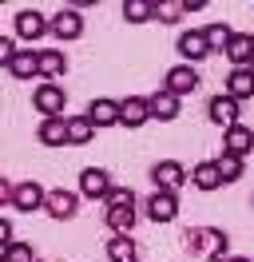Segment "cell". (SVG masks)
Here are the masks:
<instances>
[{"label": "cell", "instance_id": "cell-1", "mask_svg": "<svg viewBox=\"0 0 254 262\" xmlns=\"http://www.w3.org/2000/svg\"><path fill=\"white\" fill-rule=\"evenodd\" d=\"M226 246H230V238H226V230H219V227H195V230H187V250L195 254V258L226 262Z\"/></svg>", "mask_w": 254, "mask_h": 262}, {"label": "cell", "instance_id": "cell-2", "mask_svg": "<svg viewBox=\"0 0 254 262\" xmlns=\"http://www.w3.org/2000/svg\"><path fill=\"white\" fill-rule=\"evenodd\" d=\"M32 103H36V112L52 119V115H64L68 107V92H64V83H40L36 92H32Z\"/></svg>", "mask_w": 254, "mask_h": 262}, {"label": "cell", "instance_id": "cell-3", "mask_svg": "<svg viewBox=\"0 0 254 262\" xmlns=\"http://www.w3.org/2000/svg\"><path fill=\"white\" fill-rule=\"evenodd\" d=\"M151 183H155V191L175 195V191L187 183V167L179 163V159H159V163L151 167Z\"/></svg>", "mask_w": 254, "mask_h": 262}, {"label": "cell", "instance_id": "cell-4", "mask_svg": "<svg viewBox=\"0 0 254 262\" xmlns=\"http://www.w3.org/2000/svg\"><path fill=\"white\" fill-rule=\"evenodd\" d=\"M111 187H115V183H111V175L103 171V167H83V171H79V195H83V199L103 203Z\"/></svg>", "mask_w": 254, "mask_h": 262}, {"label": "cell", "instance_id": "cell-5", "mask_svg": "<svg viewBox=\"0 0 254 262\" xmlns=\"http://www.w3.org/2000/svg\"><path fill=\"white\" fill-rule=\"evenodd\" d=\"M199 88V72L190 64H175L167 76H163V92H171L175 99H183V96H190Z\"/></svg>", "mask_w": 254, "mask_h": 262}, {"label": "cell", "instance_id": "cell-6", "mask_svg": "<svg viewBox=\"0 0 254 262\" xmlns=\"http://www.w3.org/2000/svg\"><path fill=\"white\" fill-rule=\"evenodd\" d=\"M44 187L36 179H24V183H16L12 187V207L16 211H24V214H32V211H44Z\"/></svg>", "mask_w": 254, "mask_h": 262}, {"label": "cell", "instance_id": "cell-7", "mask_svg": "<svg viewBox=\"0 0 254 262\" xmlns=\"http://www.w3.org/2000/svg\"><path fill=\"white\" fill-rule=\"evenodd\" d=\"M16 36L28 40V44L44 40V36H48V16H44V12H36V8H20V12H16Z\"/></svg>", "mask_w": 254, "mask_h": 262}, {"label": "cell", "instance_id": "cell-8", "mask_svg": "<svg viewBox=\"0 0 254 262\" xmlns=\"http://www.w3.org/2000/svg\"><path fill=\"white\" fill-rule=\"evenodd\" d=\"M222 151L235 155V159H246V155L254 151V127H246V123L226 127V131H222Z\"/></svg>", "mask_w": 254, "mask_h": 262}, {"label": "cell", "instance_id": "cell-9", "mask_svg": "<svg viewBox=\"0 0 254 262\" xmlns=\"http://www.w3.org/2000/svg\"><path fill=\"white\" fill-rule=\"evenodd\" d=\"M48 32L56 36V40H79L83 36V16H79L76 8H60L56 16L48 20Z\"/></svg>", "mask_w": 254, "mask_h": 262}, {"label": "cell", "instance_id": "cell-10", "mask_svg": "<svg viewBox=\"0 0 254 262\" xmlns=\"http://www.w3.org/2000/svg\"><path fill=\"white\" fill-rule=\"evenodd\" d=\"M88 123H92L95 131L99 127H119V99H92V103H88Z\"/></svg>", "mask_w": 254, "mask_h": 262}, {"label": "cell", "instance_id": "cell-11", "mask_svg": "<svg viewBox=\"0 0 254 262\" xmlns=\"http://www.w3.org/2000/svg\"><path fill=\"white\" fill-rule=\"evenodd\" d=\"M143 211L151 223H175V214H179V195H167V191H155V195L143 203Z\"/></svg>", "mask_w": 254, "mask_h": 262}, {"label": "cell", "instance_id": "cell-12", "mask_svg": "<svg viewBox=\"0 0 254 262\" xmlns=\"http://www.w3.org/2000/svg\"><path fill=\"white\" fill-rule=\"evenodd\" d=\"M76 207H79V195H76V191L56 187V191H48V195H44V211L52 214V219H76Z\"/></svg>", "mask_w": 254, "mask_h": 262}, {"label": "cell", "instance_id": "cell-13", "mask_svg": "<svg viewBox=\"0 0 254 262\" xmlns=\"http://www.w3.org/2000/svg\"><path fill=\"white\" fill-rule=\"evenodd\" d=\"M179 56H183V64H203L206 56H210V48H206V40H203V28H190V32L179 36Z\"/></svg>", "mask_w": 254, "mask_h": 262}, {"label": "cell", "instance_id": "cell-14", "mask_svg": "<svg viewBox=\"0 0 254 262\" xmlns=\"http://www.w3.org/2000/svg\"><path fill=\"white\" fill-rule=\"evenodd\" d=\"M222 96H230L235 103L254 99V76H250V68H235V72L226 76V83H222Z\"/></svg>", "mask_w": 254, "mask_h": 262}, {"label": "cell", "instance_id": "cell-15", "mask_svg": "<svg viewBox=\"0 0 254 262\" xmlns=\"http://www.w3.org/2000/svg\"><path fill=\"white\" fill-rule=\"evenodd\" d=\"M206 115H210V123H219V127L226 131V127H235V123H238V103L219 92V96L206 103Z\"/></svg>", "mask_w": 254, "mask_h": 262}, {"label": "cell", "instance_id": "cell-16", "mask_svg": "<svg viewBox=\"0 0 254 262\" xmlns=\"http://www.w3.org/2000/svg\"><path fill=\"white\" fill-rule=\"evenodd\" d=\"M147 115L159 119V123H171V119H179V99H175L171 92L159 88L155 96H147Z\"/></svg>", "mask_w": 254, "mask_h": 262}, {"label": "cell", "instance_id": "cell-17", "mask_svg": "<svg viewBox=\"0 0 254 262\" xmlns=\"http://www.w3.org/2000/svg\"><path fill=\"white\" fill-rule=\"evenodd\" d=\"M226 60L235 68H250L254 64V40H250V32H235L230 36V44H226Z\"/></svg>", "mask_w": 254, "mask_h": 262}, {"label": "cell", "instance_id": "cell-18", "mask_svg": "<svg viewBox=\"0 0 254 262\" xmlns=\"http://www.w3.org/2000/svg\"><path fill=\"white\" fill-rule=\"evenodd\" d=\"M151 115H147V99L143 96H127L119 99V127H143Z\"/></svg>", "mask_w": 254, "mask_h": 262}, {"label": "cell", "instance_id": "cell-19", "mask_svg": "<svg viewBox=\"0 0 254 262\" xmlns=\"http://www.w3.org/2000/svg\"><path fill=\"white\" fill-rule=\"evenodd\" d=\"M36 72H40L44 80H56V76H64V72H68V56H64L60 48L36 52Z\"/></svg>", "mask_w": 254, "mask_h": 262}, {"label": "cell", "instance_id": "cell-20", "mask_svg": "<svg viewBox=\"0 0 254 262\" xmlns=\"http://www.w3.org/2000/svg\"><path fill=\"white\" fill-rule=\"evenodd\" d=\"M36 135H40V143H44V147H68V127H64V115L40 119Z\"/></svg>", "mask_w": 254, "mask_h": 262}, {"label": "cell", "instance_id": "cell-21", "mask_svg": "<svg viewBox=\"0 0 254 262\" xmlns=\"http://www.w3.org/2000/svg\"><path fill=\"white\" fill-rule=\"evenodd\" d=\"M64 127H68V143H72V147L92 143V135H95V127L88 123V115H64Z\"/></svg>", "mask_w": 254, "mask_h": 262}, {"label": "cell", "instance_id": "cell-22", "mask_svg": "<svg viewBox=\"0 0 254 262\" xmlns=\"http://www.w3.org/2000/svg\"><path fill=\"white\" fill-rule=\"evenodd\" d=\"M135 258H139L135 238H131V234H111V243H108V262H135Z\"/></svg>", "mask_w": 254, "mask_h": 262}, {"label": "cell", "instance_id": "cell-23", "mask_svg": "<svg viewBox=\"0 0 254 262\" xmlns=\"http://www.w3.org/2000/svg\"><path fill=\"white\" fill-rule=\"evenodd\" d=\"M103 223H108L115 234H131V227H135V207H108V211H103Z\"/></svg>", "mask_w": 254, "mask_h": 262}, {"label": "cell", "instance_id": "cell-24", "mask_svg": "<svg viewBox=\"0 0 254 262\" xmlns=\"http://www.w3.org/2000/svg\"><path fill=\"white\" fill-rule=\"evenodd\" d=\"M187 179L195 183L199 191H219V187H222L219 171H215V159H210V163H199V167H195V171H190V175H187Z\"/></svg>", "mask_w": 254, "mask_h": 262}, {"label": "cell", "instance_id": "cell-25", "mask_svg": "<svg viewBox=\"0 0 254 262\" xmlns=\"http://www.w3.org/2000/svg\"><path fill=\"white\" fill-rule=\"evenodd\" d=\"M230 36H235V32H230V24H222V20H215V24H206V28H203V40H206V48H210V52H222L226 44H230Z\"/></svg>", "mask_w": 254, "mask_h": 262}, {"label": "cell", "instance_id": "cell-26", "mask_svg": "<svg viewBox=\"0 0 254 262\" xmlns=\"http://www.w3.org/2000/svg\"><path fill=\"white\" fill-rule=\"evenodd\" d=\"M8 72H12L16 80H32V76H40V72H36V52H20L16 48V56H12V64H8Z\"/></svg>", "mask_w": 254, "mask_h": 262}, {"label": "cell", "instance_id": "cell-27", "mask_svg": "<svg viewBox=\"0 0 254 262\" xmlns=\"http://www.w3.org/2000/svg\"><path fill=\"white\" fill-rule=\"evenodd\" d=\"M187 16V4L183 0H163V4H151V20H163V24H175V20Z\"/></svg>", "mask_w": 254, "mask_h": 262}, {"label": "cell", "instance_id": "cell-28", "mask_svg": "<svg viewBox=\"0 0 254 262\" xmlns=\"http://www.w3.org/2000/svg\"><path fill=\"white\" fill-rule=\"evenodd\" d=\"M215 171H219L222 183H235V179H242V159H235V155L222 151L219 159H215Z\"/></svg>", "mask_w": 254, "mask_h": 262}, {"label": "cell", "instance_id": "cell-29", "mask_svg": "<svg viewBox=\"0 0 254 262\" xmlns=\"http://www.w3.org/2000/svg\"><path fill=\"white\" fill-rule=\"evenodd\" d=\"M123 20L127 24H147V20H151V0H127Z\"/></svg>", "mask_w": 254, "mask_h": 262}, {"label": "cell", "instance_id": "cell-30", "mask_svg": "<svg viewBox=\"0 0 254 262\" xmlns=\"http://www.w3.org/2000/svg\"><path fill=\"white\" fill-rule=\"evenodd\" d=\"M103 207H135V191H131V187H111L108 199H103Z\"/></svg>", "mask_w": 254, "mask_h": 262}, {"label": "cell", "instance_id": "cell-31", "mask_svg": "<svg viewBox=\"0 0 254 262\" xmlns=\"http://www.w3.org/2000/svg\"><path fill=\"white\" fill-rule=\"evenodd\" d=\"M4 262H36V250H32V243H12L4 250Z\"/></svg>", "mask_w": 254, "mask_h": 262}, {"label": "cell", "instance_id": "cell-32", "mask_svg": "<svg viewBox=\"0 0 254 262\" xmlns=\"http://www.w3.org/2000/svg\"><path fill=\"white\" fill-rule=\"evenodd\" d=\"M12 56H16V40L12 36H0V68L12 64Z\"/></svg>", "mask_w": 254, "mask_h": 262}, {"label": "cell", "instance_id": "cell-33", "mask_svg": "<svg viewBox=\"0 0 254 262\" xmlns=\"http://www.w3.org/2000/svg\"><path fill=\"white\" fill-rule=\"evenodd\" d=\"M12 243H16V238H12V223H8V219H0V254H4Z\"/></svg>", "mask_w": 254, "mask_h": 262}, {"label": "cell", "instance_id": "cell-34", "mask_svg": "<svg viewBox=\"0 0 254 262\" xmlns=\"http://www.w3.org/2000/svg\"><path fill=\"white\" fill-rule=\"evenodd\" d=\"M4 203H12V183L0 179V207H4Z\"/></svg>", "mask_w": 254, "mask_h": 262}, {"label": "cell", "instance_id": "cell-35", "mask_svg": "<svg viewBox=\"0 0 254 262\" xmlns=\"http://www.w3.org/2000/svg\"><path fill=\"white\" fill-rule=\"evenodd\" d=\"M226 262H250V258H226Z\"/></svg>", "mask_w": 254, "mask_h": 262}, {"label": "cell", "instance_id": "cell-36", "mask_svg": "<svg viewBox=\"0 0 254 262\" xmlns=\"http://www.w3.org/2000/svg\"><path fill=\"white\" fill-rule=\"evenodd\" d=\"M250 76H254V64H250Z\"/></svg>", "mask_w": 254, "mask_h": 262}, {"label": "cell", "instance_id": "cell-37", "mask_svg": "<svg viewBox=\"0 0 254 262\" xmlns=\"http://www.w3.org/2000/svg\"><path fill=\"white\" fill-rule=\"evenodd\" d=\"M0 262H4V254H0Z\"/></svg>", "mask_w": 254, "mask_h": 262}, {"label": "cell", "instance_id": "cell-38", "mask_svg": "<svg viewBox=\"0 0 254 262\" xmlns=\"http://www.w3.org/2000/svg\"><path fill=\"white\" fill-rule=\"evenodd\" d=\"M250 40H254V36H250Z\"/></svg>", "mask_w": 254, "mask_h": 262}]
</instances>
